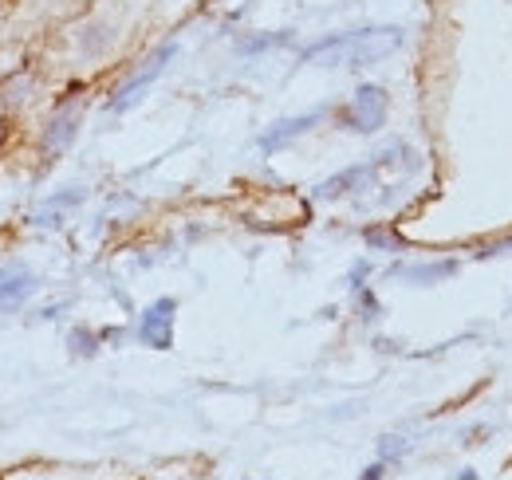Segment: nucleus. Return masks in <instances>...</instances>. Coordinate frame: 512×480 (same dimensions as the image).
<instances>
[{
	"label": "nucleus",
	"instance_id": "f257e3e1",
	"mask_svg": "<svg viewBox=\"0 0 512 480\" xmlns=\"http://www.w3.org/2000/svg\"><path fill=\"white\" fill-rule=\"evenodd\" d=\"M406 44V28L398 24H371V28H351V32H331L316 44H308L300 52L304 63L316 67H375L390 60L394 52H402Z\"/></svg>",
	"mask_w": 512,
	"mask_h": 480
},
{
	"label": "nucleus",
	"instance_id": "ddd939ff",
	"mask_svg": "<svg viewBox=\"0 0 512 480\" xmlns=\"http://www.w3.org/2000/svg\"><path fill=\"white\" fill-rule=\"evenodd\" d=\"M71 351L75 355H95L99 351V339L91 331H71Z\"/></svg>",
	"mask_w": 512,
	"mask_h": 480
},
{
	"label": "nucleus",
	"instance_id": "6ab92c4d",
	"mask_svg": "<svg viewBox=\"0 0 512 480\" xmlns=\"http://www.w3.org/2000/svg\"><path fill=\"white\" fill-rule=\"evenodd\" d=\"M453 480H477V473H473V469H461V473H457Z\"/></svg>",
	"mask_w": 512,
	"mask_h": 480
},
{
	"label": "nucleus",
	"instance_id": "7ed1b4c3",
	"mask_svg": "<svg viewBox=\"0 0 512 480\" xmlns=\"http://www.w3.org/2000/svg\"><path fill=\"white\" fill-rule=\"evenodd\" d=\"M174 56H178V44L170 40V44H162V48H158L150 60L142 63V67H138L130 79H123V83H119V91L111 95V115H127V111H134V107L146 99V91H150V87L162 79V71L170 67V60H174Z\"/></svg>",
	"mask_w": 512,
	"mask_h": 480
},
{
	"label": "nucleus",
	"instance_id": "0eeeda50",
	"mask_svg": "<svg viewBox=\"0 0 512 480\" xmlns=\"http://www.w3.org/2000/svg\"><path fill=\"white\" fill-rule=\"evenodd\" d=\"M323 107H316V111H304V115H292V119H280V122H272L260 138H256V146L264 150V154H276V150H284V146H292L296 138H304L308 130H316L323 122Z\"/></svg>",
	"mask_w": 512,
	"mask_h": 480
},
{
	"label": "nucleus",
	"instance_id": "20e7f679",
	"mask_svg": "<svg viewBox=\"0 0 512 480\" xmlns=\"http://www.w3.org/2000/svg\"><path fill=\"white\" fill-rule=\"evenodd\" d=\"M174 315H178V300L174 296H162L154 300L142 315H138V343L150 347V351H170L174 347Z\"/></svg>",
	"mask_w": 512,
	"mask_h": 480
},
{
	"label": "nucleus",
	"instance_id": "f3484780",
	"mask_svg": "<svg viewBox=\"0 0 512 480\" xmlns=\"http://www.w3.org/2000/svg\"><path fill=\"white\" fill-rule=\"evenodd\" d=\"M355 480H386V461H375V465H367L363 473Z\"/></svg>",
	"mask_w": 512,
	"mask_h": 480
},
{
	"label": "nucleus",
	"instance_id": "9b49d317",
	"mask_svg": "<svg viewBox=\"0 0 512 480\" xmlns=\"http://www.w3.org/2000/svg\"><path fill=\"white\" fill-rule=\"evenodd\" d=\"M406 453H410V441H406V437H398V433H386V437H379V461L394 465V461H402Z\"/></svg>",
	"mask_w": 512,
	"mask_h": 480
},
{
	"label": "nucleus",
	"instance_id": "423d86ee",
	"mask_svg": "<svg viewBox=\"0 0 512 480\" xmlns=\"http://www.w3.org/2000/svg\"><path fill=\"white\" fill-rule=\"evenodd\" d=\"M461 272V260H414V264H390V280H402L410 288H434L449 284Z\"/></svg>",
	"mask_w": 512,
	"mask_h": 480
},
{
	"label": "nucleus",
	"instance_id": "f03ea898",
	"mask_svg": "<svg viewBox=\"0 0 512 480\" xmlns=\"http://www.w3.org/2000/svg\"><path fill=\"white\" fill-rule=\"evenodd\" d=\"M386 115H390V95L379 83H363L347 107L339 111V126L351 130V134H379L386 126Z\"/></svg>",
	"mask_w": 512,
	"mask_h": 480
},
{
	"label": "nucleus",
	"instance_id": "6e6552de",
	"mask_svg": "<svg viewBox=\"0 0 512 480\" xmlns=\"http://www.w3.org/2000/svg\"><path fill=\"white\" fill-rule=\"evenodd\" d=\"M375 170H379V162L347 166V170H339L335 178L320 181V185H316V197H320V201H339V197H351V193H359V189H367V185H371Z\"/></svg>",
	"mask_w": 512,
	"mask_h": 480
},
{
	"label": "nucleus",
	"instance_id": "a211bd4d",
	"mask_svg": "<svg viewBox=\"0 0 512 480\" xmlns=\"http://www.w3.org/2000/svg\"><path fill=\"white\" fill-rule=\"evenodd\" d=\"M505 252H512V237L509 240H497V244H489L485 252H477V256H505Z\"/></svg>",
	"mask_w": 512,
	"mask_h": 480
},
{
	"label": "nucleus",
	"instance_id": "2eb2a0df",
	"mask_svg": "<svg viewBox=\"0 0 512 480\" xmlns=\"http://www.w3.org/2000/svg\"><path fill=\"white\" fill-rule=\"evenodd\" d=\"M355 296H359V307H363V319H379V311H383V307H379V300H375L367 288H359Z\"/></svg>",
	"mask_w": 512,
	"mask_h": 480
},
{
	"label": "nucleus",
	"instance_id": "4468645a",
	"mask_svg": "<svg viewBox=\"0 0 512 480\" xmlns=\"http://www.w3.org/2000/svg\"><path fill=\"white\" fill-rule=\"evenodd\" d=\"M87 193L83 189H67V193H56L52 201H48V209H67V205H79Z\"/></svg>",
	"mask_w": 512,
	"mask_h": 480
},
{
	"label": "nucleus",
	"instance_id": "1a4fd4ad",
	"mask_svg": "<svg viewBox=\"0 0 512 480\" xmlns=\"http://www.w3.org/2000/svg\"><path fill=\"white\" fill-rule=\"evenodd\" d=\"M75 134H79V107L75 103H67V107H60L52 119H48V126H44V150H67L71 142H75Z\"/></svg>",
	"mask_w": 512,
	"mask_h": 480
},
{
	"label": "nucleus",
	"instance_id": "39448f33",
	"mask_svg": "<svg viewBox=\"0 0 512 480\" xmlns=\"http://www.w3.org/2000/svg\"><path fill=\"white\" fill-rule=\"evenodd\" d=\"M36 288H40V276H36L24 260L0 264V311H4V315H8V311H20L24 303L36 296Z\"/></svg>",
	"mask_w": 512,
	"mask_h": 480
},
{
	"label": "nucleus",
	"instance_id": "9d476101",
	"mask_svg": "<svg viewBox=\"0 0 512 480\" xmlns=\"http://www.w3.org/2000/svg\"><path fill=\"white\" fill-rule=\"evenodd\" d=\"M292 44V32H264V36H253L241 44L245 56H260V52H276V48H288Z\"/></svg>",
	"mask_w": 512,
	"mask_h": 480
},
{
	"label": "nucleus",
	"instance_id": "dca6fc26",
	"mask_svg": "<svg viewBox=\"0 0 512 480\" xmlns=\"http://www.w3.org/2000/svg\"><path fill=\"white\" fill-rule=\"evenodd\" d=\"M367 272H371V264H367V260H359V264L351 268V292H359V288H363V280H367Z\"/></svg>",
	"mask_w": 512,
	"mask_h": 480
},
{
	"label": "nucleus",
	"instance_id": "f8f14e48",
	"mask_svg": "<svg viewBox=\"0 0 512 480\" xmlns=\"http://www.w3.org/2000/svg\"><path fill=\"white\" fill-rule=\"evenodd\" d=\"M363 240H367L371 248H379V252H398V248H406V240L398 237V233H390V229H367Z\"/></svg>",
	"mask_w": 512,
	"mask_h": 480
}]
</instances>
